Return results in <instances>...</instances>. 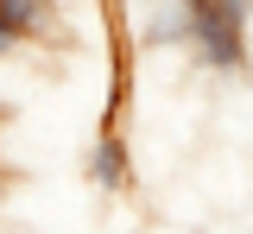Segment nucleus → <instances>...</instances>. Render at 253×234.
Masks as SVG:
<instances>
[{"mask_svg":"<svg viewBox=\"0 0 253 234\" xmlns=\"http://www.w3.org/2000/svg\"><path fill=\"white\" fill-rule=\"evenodd\" d=\"M0 26L13 44H51L63 38V0H0Z\"/></svg>","mask_w":253,"mask_h":234,"instance_id":"f257e3e1","label":"nucleus"},{"mask_svg":"<svg viewBox=\"0 0 253 234\" xmlns=\"http://www.w3.org/2000/svg\"><path fill=\"white\" fill-rule=\"evenodd\" d=\"M89 177L101 184V190H126V177H133V158H126L121 139H101L89 152Z\"/></svg>","mask_w":253,"mask_h":234,"instance_id":"f03ea898","label":"nucleus"}]
</instances>
